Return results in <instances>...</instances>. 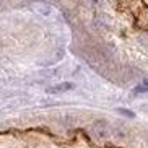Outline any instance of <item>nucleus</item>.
I'll list each match as a JSON object with an SVG mask.
<instances>
[{
    "mask_svg": "<svg viewBox=\"0 0 148 148\" xmlns=\"http://www.w3.org/2000/svg\"><path fill=\"white\" fill-rule=\"evenodd\" d=\"M93 132L98 138H106L109 137V127L106 121H96L95 125H93Z\"/></svg>",
    "mask_w": 148,
    "mask_h": 148,
    "instance_id": "f257e3e1",
    "label": "nucleus"
},
{
    "mask_svg": "<svg viewBox=\"0 0 148 148\" xmlns=\"http://www.w3.org/2000/svg\"><path fill=\"white\" fill-rule=\"evenodd\" d=\"M75 85L70 82H64V83H59V85H54V86H49L47 88V93L49 95H60V93H65L73 90Z\"/></svg>",
    "mask_w": 148,
    "mask_h": 148,
    "instance_id": "f03ea898",
    "label": "nucleus"
},
{
    "mask_svg": "<svg viewBox=\"0 0 148 148\" xmlns=\"http://www.w3.org/2000/svg\"><path fill=\"white\" fill-rule=\"evenodd\" d=\"M116 112L122 114V116H125V117H130V119L135 117V112H134V111H130V109H125V108H117V109H116Z\"/></svg>",
    "mask_w": 148,
    "mask_h": 148,
    "instance_id": "7ed1b4c3",
    "label": "nucleus"
},
{
    "mask_svg": "<svg viewBox=\"0 0 148 148\" xmlns=\"http://www.w3.org/2000/svg\"><path fill=\"white\" fill-rule=\"evenodd\" d=\"M38 12H41L42 15H49V12H51V8H49L47 5H39V7H38Z\"/></svg>",
    "mask_w": 148,
    "mask_h": 148,
    "instance_id": "20e7f679",
    "label": "nucleus"
},
{
    "mask_svg": "<svg viewBox=\"0 0 148 148\" xmlns=\"http://www.w3.org/2000/svg\"><path fill=\"white\" fill-rule=\"evenodd\" d=\"M147 91H148L147 85H138V86L135 88V93H147Z\"/></svg>",
    "mask_w": 148,
    "mask_h": 148,
    "instance_id": "39448f33",
    "label": "nucleus"
}]
</instances>
